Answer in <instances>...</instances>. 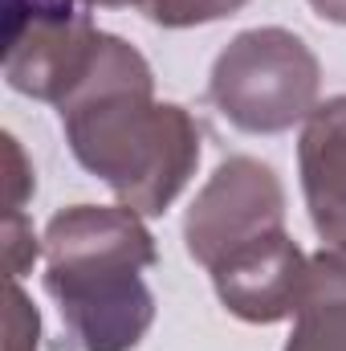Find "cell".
Here are the masks:
<instances>
[{
	"label": "cell",
	"mask_w": 346,
	"mask_h": 351,
	"mask_svg": "<svg viewBox=\"0 0 346 351\" xmlns=\"http://www.w3.org/2000/svg\"><path fill=\"white\" fill-rule=\"evenodd\" d=\"M45 290L53 294L78 351H131L155 323L143 269L159 262L155 237L122 204L62 208L41 237Z\"/></svg>",
	"instance_id": "2"
},
{
	"label": "cell",
	"mask_w": 346,
	"mask_h": 351,
	"mask_svg": "<svg viewBox=\"0 0 346 351\" xmlns=\"http://www.w3.org/2000/svg\"><path fill=\"white\" fill-rule=\"evenodd\" d=\"M57 110L78 164L139 217H159L200 164L196 119L155 102L147 58L114 33H102L86 78Z\"/></svg>",
	"instance_id": "1"
},
{
	"label": "cell",
	"mask_w": 346,
	"mask_h": 351,
	"mask_svg": "<svg viewBox=\"0 0 346 351\" xmlns=\"http://www.w3.org/2000/svg\"><path fill=\"white\" fill-rule=\"evenodd\" d=\"M33 196V168L12 135H4V213H25V200Z\"/></svg>",
	"instance_id": "12"
},
{
	"label": "cell",
	"mask_w": 346,
	"mask_h": 351,
	"mask_svg": "<svg viewBox=\"0 0 346 351\" xmlns=\"http://www.w3.org/2000/svg\"><path fill=\"white\" fill-rule=\"evenodd\" d=\"M310 8L322 16V21H334V25H346V0H310Z\"/></svg>",
	"instance_id": "13"
},
{
	"label": "cell",
	"mask_w": 346,
	"mask_h": 351,
	"mask_svg": "<svg viewBox=\"0 0 346 351\" xmlns=\"http://www.w3.org/2000/svg\"><path fill=\"white\" fill-rule=\"evenodd\" d=\"M285 351H346V250L310 258Z\"/></svg>",
	"instance_id": "8"
},
{
	"label": "cell",
	"mask_w": 346,
	"mask_h": 351,
	"mask_svg": "<svg viewBox=\"0 0 346 351\" xmlns=\"http://www.w3.org/2000/svg\"><path fill=\"white\" fill-rule=\"evenodd\" d=\"M306 265L310 258L281 229L212 265V286L228 315L245 323H277L293 315L306 282Z\"/></svg>",
	"instance_id": "6"
},
{
	"label": "cell",
	"mask_w": 346,
	"mask_h": 351,
	"mask_svg": "<svg viewBox=\"0 0 346 351\" xmlns=\"http://www.w3.org/2000/svg\"><path fill=\"white\" fill-rule=\"evenodd\" d=\"M0 241H4V278H16L25 269H33V262L41 258V241L29 225L25 213H4V229H0Z\"/></svg>",
	"instance_id": "11"
},
{
	"label": "cell",
	"mask_w": 346,
	"mask_h": 351,
	"mask_svg": "<svg viewBox=\"0 0 346 351\" xmlns=\"http://www.w3.org/2000/svg\"><path fill=\"white\" fill-rule=\"evenodd\" d=\"M102 33L86 12H33L4 8V78L16 94L62 106L86 78Z\"/></svg>",
	"instance_id": "5"
},
{
	"label": "cell",
	"mask_w": 346,
	"mask_h": 351,
	"mask_svg": "<svg viewBox=\"0 0 346 351\" xmlns=\"http://www.w3.org/2000/svg\"><path fill=\"white\" fill-rule=\"evenodd\" d=\"M297 168L318 237L346 250V94L318 102L302 123Z\"/></svg>",
	"instance_id": "7"
},
{
	"label": "cell",
	"mask_w": 346,
	"mask_h": 351,
	"mask_svg": "<svg viewBox=\"0 0 346 351\" xmlns=\"http://www.w3.org/2000/svg\"><path fill=\"white\" fill-rule=\"evenodd\" d=\"M249 0H139L135 8L168 29H187V25H208L220 16H232L237 8H245Z\"/></svg>",
	"instance_id": "9"
},
{
	"label": "cell",
	"mask_w": 346,
	"mask_h": 351,
	"mask_svg": "<svg viewBox=\"0 0 346 351\" xmlns=\"http://www.w3.org/2000/svg\"><path fill=\"white\" fill-rule=\"evenodd\" d=\"M37 335H41L37 306L29 302L21 282L8 278V294H4V351H37Z\"/></svg>",
	"instance_id": "10"
},
{
	"label": "cell",
	"mask_w": 346,
	"mask_h": 351,
	"mask_svg": "<svg viewBox=\"0 0 346 351\" xmlns=\"http://www.w3.org/2000/svg\"><path fill=\"white\" fill-rule=\"evenodd\" d=\"M322 66L289 29H245L212 62V106L249 135H277L306 123L318 106Z\"/></svg>",
	"instance_id": "3"
},
{
	"label": "cell",
	"mask_w": 346,
	"mask_h": 351,
	"mask_svg": "<svg viewBox=\"0 0 346 351\" xmlns=\"http://www.w3.org/2000/svg\"><path fill=\"white\" fill-rule=\"evenodd\" d=\"M285 229V188L269 164L228 156L196 192L183 217V245L204 269Z\"/></svg>",
	"instance_id": "4"
},
{
	"label": "cell",
	"mask_w": 346,
	"mask_h": 351,
	"mask_svg": "<svg viewBox=\"0 0 346 351\" xmlns=\"http://www.w3.org/2000/svg\"><path fill=\"white\" fill-rule=\"evenodd\" d=\"M86 4H102V8H127V4H139V0H86Z\"/></svg>",
	"instance_id": "14"
}]
</instances>
